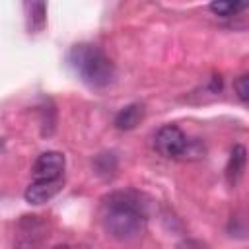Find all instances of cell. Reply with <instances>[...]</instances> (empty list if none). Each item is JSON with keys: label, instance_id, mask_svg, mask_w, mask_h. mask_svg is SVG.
Instances as JSON below:
<instances>
[{"label": "cell", "instance_id": "6da1fadb", "mask_svg": "<svg viewBox=\"0 0 249 249\" xmlns=\"http://www.w3.org/2000/svg\"><path fill=\"white\" fill-rule=\"evenodd\" d=\"M148 220L146 202L134 191H115L101 200L103 230L121 241L134 239L142 233Z\"/></svg>", "mask_w": 249, "mask_h": 249}, {"label": "cell", "instance_id": "7a4b0ae2", "mask_svg": "<svg viewBox=\"0 0 249 249\" xmlns=\"http://www.w3.org/2000/svg\"><path fill=\"white\" fill-rule=\"evenodd\" d=\"M68 62L80 80L89 88H107L115 78L111 58L91 43L74 45L68 53Z\"/></svg>", "mask_w": 249, "mask_h": 249}, {"label": "cell", "instance_id": "3957f363", "mask_svg": "<svg viewBox=\"0 0 249 249\" xmlns=\"http://www.w3.org/2000/svg\"><path fill=\"white\" fill-rule=\"evenodd\" d=\"M154 146L163 158L196 160L204 154V146L196 138H189L177 124H163L154 134Z\"/></svg>", "mask_w": 249, "mask_h": 249}, {"label": "cell", "instance_id": "277c9868", "mask_svg": "<svg viewBox=\"0 0 249 249\" xmlns=\"http://www.w3.org/2000/svg\"><path fill=\"white\" fill-rule=\"evenodd\" d=\"M66 160L56 150H47L37 156L33 163V177L35 179H62Z\"/></svg>", "mask_w": 249, "mask_h": 249}, {"label": "cell", "instance_id": "5b68a950", "mask_svg": "<svg viewBox=\"0 0 249 249\" xmlns=\"http://www.w3.org/2000/svg\"><path fill=\"white\" fill-rule=\"evenodd\" d=\"M62 185H64V179H35L27 185L23 196L29 204L39 206L54 198L62 191Z\"/></svg>", "mask_w": 249, "mask_h": 249}, {"label": "cell", "instance_id": "8992f818", "mask_svg": "<svg viewBox=\"0 0 249 249\" xmlns=\"http://www.w3.org/2000/svg\"><path fill=\"white\" fill-rule=\"evenodd\" d=\"M245 163H247V150H245V146L235 144L230 152L228 165H226V179L230 185H235L241 179V175L245 171Z\"/></svg>", "mask_w": 249, "mask_h": 249}, {"label": "cell", "instance_id": "52a82bcc", "mask_svg": "<svg viewBox=\"0 0 249 249\" xmlns=\"http://www.w3.org/2000/svg\"><path fill=\"white\" fill-rule=\"evenodd\" d=\"M142 119H144V105L142 103H130L115 115L113 124L119 130H132L140 124Z\"/></svg>", "mask_w": 249, "mask_h": 249}, {"label": "cell", "instance_id": "ba28073f", "mask_svg": "<svg viewBox=\"0 0 249 249\" xmlns=\"http://www.w3.org/2000/svg\"><path fill=\"white\" fill-rule=\"evenodd\" d=\"M27 10V27L31 33H39L47 23V4L43 2H31L25 4Z\"/></svg>", "mask_w": 249, "mask_h": 249}, {"label": "cell", "instance_id": "9c48e42d", "mask_svg": "<svg viewBox=\"0 0 249 249\" xmlns=\"http://www.w3.org/2000/svg\"><path fill=\"white\" fill-rule=\"evenodd\" d=\"M245 8H247V4H243V2H212L210 4V10L220 18H233L239 12H243Z\"/></svg>", "mask_w": 249, "mask_h": 249}, {"label": "cell", "instance_id": "30bf717a", "mask_svg": "<svg viewBox=\"0 0 249 249\" xmlns=\"http://www.w3.org/2000/svg\"><path fill=\"white\" fill-rule=\"evenodd\" d=\"M95 169H97L99 175H105V177L113 175V171L117 169V158L113 154H109V152L99 154L95 158Z\"/></svg>", "mask_w": 249, "mask_h": 249}, {"label": "cell", "instance_id": "8fae6325", "mask_svg": "<svg viewBox=\"0 0 249 249\" xmlns=\"http://www.w3.org/2000/svg\"><path fill=\"white\" fill-rule=\"evenodd\" d=\"M233 91H235V95L239 97L241 103H247V99H249V78H247V74H241L233 80Z\"/></svg>", "mask_w": 249, "mask_h": 249}, {"label": "cell", "instance_id": "7c38bea8", "mask_svg": "<svg viewBox=\"0 0 249 249\" xmlns=\"http://www.w3.org/2000/svg\"><path fill=\"white\" fill-rule=\"evenodd\" d=\"M177 249H208L202 241H196V239H187L183 243L177 245Z\"/></svg>", "mask_w": 249, "mask_h": 249}, {"label": "cell", "instance_id": "4fadbf2b", "mask_svg": "<svg viewBox=\"0 0 249 249\" xmlns=\"http://www.w3.org/2000/svg\"><path fill=\"white\" fill-rule=\"evenodd\" d=\"M53 249H86L82 245H70V243H62V245H54Z\"/></svg>", "mask_w": 249, "mask_h": 249}]
</instances>
